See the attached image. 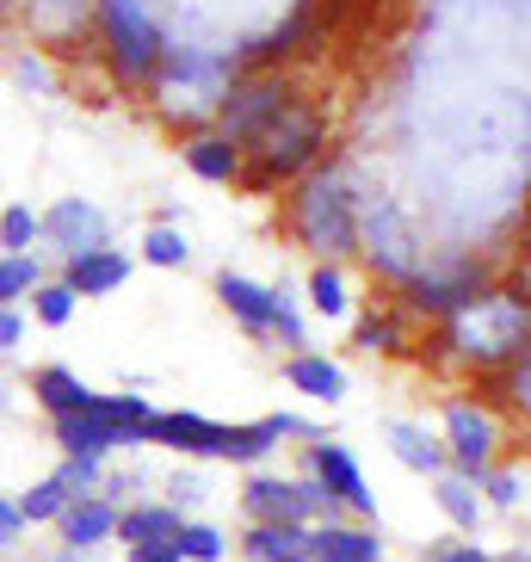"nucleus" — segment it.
<instances>
[{
  "mask_svg": "<svg viewBox=\"0 0 531 562\" xmlns=\"http://www.w3.org/2000/svg\"><path fill=\"white\" fill-rule=\"evenodd\" d=\"M291 235H297L303 248L316 254V260L340 266L359 254V199L347 192V180L334 173V167H309L297 186H291V211H284Z\"/></svg>",
  "mask_w": 531,
  "mask_h": 562,
  "instance_id": "1",
  "label": "nucleus"
},
{
  "mask_svg": "<svg viewBox=\"0 0 531 562\" xmlns=\"http://www.w3.org/2000/svg\"><path fill=\"white\" fill-rule=\"evenodd\" d=\"M321 143H328V124H321L316 112L291 105L279 124H266L248 149H241V186H248V192H272V186H284V180H303V173L316 167Z\"/></svg>",
  "mask_w": 531,
  "mask_h": 562,
  "instance_id": "2",
  "label": "nucleus"
},
{
  "mask_svg": "<svg viewBox=\"0 0 531 562\" xmlns=\"http://www.w3.org/2000/svg\"><path fill=\"white\" fill-rule=\"evenodd\" d=\"M100 13V37H105V63H112L117 87H155V68H161V32L143 0H93Z\"/></svg>",
  "mask_w": 531,
  "mask_h": 562,
  "instance_id": "3",
  "label": "nucleus"
},
{
  "mask_svg": "<svg viewBox=\"0 0 531 562\" xmlns=\"http://www.w3.org/2000/svg\"><path fill=\"white\" fill-rule=\"evenodd\" d=\"M241 513H248V526H321V519H340V507L328 501V488L309 470L303 476L248 470V482H241Z\"/></svg>",
  "mask_w": 531,
  "mask_h": 562,
  "instance_id": "4",
  "label": "nucleus"
},
{
  "mask_svg": "<svg viewBox=\"0 0 531 562\" xmlns=\"http://www.w3.org/2000/svg\"><path fill=\"white\" fill-rule=\"evenodd\" d=\"M291 105H297L291 81H279V75H235L229 93L216 100V131L229 136L235 149H248L253 136H260L266 124H279Z\"/></svg>",
  "mask_w": 531,
  "mask_h": 562,
  "instance_id": "5",
  "label": "nucleus"
},
{
  "mask_svg": "<svg viewBox=\"0 0 531 562\" xmlns=\"http://www.w3.org/2000/svg\"><path fill=\"white\" fill-rule=\"evenodd\" d=\"M303 470L328 488V501L340 507V519H377V495H371L365 470H359V458H352L347 446L309 439V446H303Z\"/></svg>",
  "mask_w": 531,
  "mask_h": 562,
  "instance_id": "6",
  "label": "nucleus"
},
{
  "mask_svg": "<svg viewBox=\"0 0 531 562\" xmlns=\"http://www.w3.org/2000/svg\"><path fill=\"white\" fill-rule=\"evenodd\" d=\"M445 463L451 470H464V476H488L495 470V446H500V427L495 414L482 408V402H445Z\"/></svg>",
  "mask_w": 531,
  "mask_h": 562,
  "instance_id": "7",
  "label": "nucleus"
},
{
  "mask_svg": "<svg viewBox=\"0 0 531 562\" xmlns=\"http://www.w3.org/2000/svg\"><path fill=\"white\" fill-rule=\"evenodd\" d=\"M359 254H365L371 272L389 279V284H408L420 272V248L408 241V229H402V216L389 211V204L359 211Z\"/></svg>",
  "mask_w": 531,
  "mask_h": 562,
  "instance_id": "8",
  "label": "nucleus"
},
{
  "mask_svg": "<svg viewBox=\"0 0 531 562\" xmlns=\"http://www.w3.org/2000/svg\"><path fill=\"white\" fill-rule=\"evenodd\" d=\"M37 223H44V248H56L63 260L93 254V248L112 241V216H105L93 199H56L50 211H37Z\"/></svg>",
  "mask_w": 531,
  "mask_h": 562,
  "instance_id": "9",
  "label": "nucleus"
},
{
  "mask_svg": "<svg viewBox=\"0 0 531 562\" xmlns=\"http://www.w3.org/2000/svg\"><path fill=\"white\" fill-rule=\"evenodd\" d=\"M402 297H408V310H427V315H464V310H476L488 291H482L476 266H451V272L420 266L415 279L402 284Z\"/></svg>",
  "mask_w": 531,
  "mask_h": 562,
  "instance_id": "10",
  "label": "nucleus"
},
{
  "mask_svg": "<svg viewBox=\"0 0 531 562\" xmlns=\"http://www.w3.org/2000/svg\"><path fill=\"white\" fill-rule=\"evenodd\" d=\"M235 63L216 50H161V68H155V87H180V93H199L216 112V100L229 93Z\"/></svg>",
  "mask_w": 531,
  "mask_h": 562,
  "instance_id": "11",
  "label": "nucleus"
},
{
  "mask_svg": "<svg viewBox=\"0 0 531 562\" xmlns=\"http://www.w3.org/2000/svg\"><path fill=\"white\" fill-rule=\"evenodd\" d=\"M149 446L173 451L180 463L223 458V420H211V414H192V408H155Z\"/></svg>",
  "mask_w": 531,
  "mask_h": 562,
  "instance_id": "12",
  "label": "nucleus"
},
{
  "mask_svg": "<svg viewBox=\"0 0 531 562\" xmlns=\"http://www.w3.org/2000/svg\"><path fill=\"white\" fill-rule=\"evenodd\" d=\"M50 439H56L63 458H100V463H112L117 451H149L136 432L105 427V420H93V414H63V420H50Z\"/></svg>",
  "mask_w": 531,
  "mask_h": 562,
  "instance_id": "13",
  "label": "nucleus"
},
{
  "mask_svg": "<svg viewBox=\"0 0 531 562\" xmlns=\"http://www.w3.org/2000/svg\"><path fill=\"white\" fill-rule=\"evenodd\" d=\"M56 538L63 550H87V557H100L105 544H117V501L105 495H75L56 519Z\"/></svg>",
  "mask_w": 531,
  "mask_h": 562,
  "instance_id": "14",
  "label": "nucleus"
},
{
  "mask_svg": "<svg viewBox=\"0 0 531 562\" xmlns=\"http://www.w3.org/2000/svg\"><path fill=\"white\" fill-rule=\"evenodd\" d=\"M131 272H136V260L124 248H93V254H75V260H63V272L56 279L75 291V297H112V291H124L131 284Z\"/></svg>",
  "mask_w": 531,
  "mask_h": 562,
  "instance_id": "15",
  "label": "nucleus"
},
{
  "mask_svg": "<svg viewBox=\"0 0 531 562\" xmlns=\"http://www.w3.org/2000/svg\"><path fill=\"white\" fill-rule=\"evenodd\" d=\"M316 562H383V531L371 519H321L309 526Z\"/></svg>",
  "mask_w": 531,
  "mask_h": 562,
  "instance_id": "16",
  "label": "nucleus"
},
{
  "mask_svg": "<svg viewBox=\"0 0 531 562\" xmlns=\"http://www.w3.org/2000/svg\"><path fill=\"white\" fill-rule=\"evenodd\" d=\"M284 383H291L297 396L321 402V408H340V402H347V371H340L328 352H316V347H303V352L284 359Z\"/></svg>",
  "mask_w": 531,
  "mask_h": 562,
  "instance_id": "17",
  "label": "nucleus"
},
{
  "mask_svg": "<svg viewBox=\"0 0 531 562\" xmlns=\"http://www.w3.org/2000/svg\"><path fill=\"white\" fill-rule=\"evenodd\" d=\"M185 526V513L173 501H124L117 507V544H173Z\"/></svg>",
  "mask_w": 531,
  "mask_h": 562,
  "instance_id": "18",
  "label": "nucleus"
},
{
  "mask_svg": "<svg viewBox=\"0 0 531 562\" xmlns=\"http://www.w3.org/2000/svg\"><path fill=\"white\" fill-rule=\"evenodd\" d=\"M216 303H223L248 334H260V340L272 334V284H260V279H248V272H229V266H223V272H216Z\"/></svg>",
  "mask_w": 531,
  "mask_h": 562,
  "instance_id": "19",
  "label": "nucleus"
},
{
  "mask_svg": "<svg viewBox=\"0 0 531 562\" xmlns=\"http://www.w3.org/2000/svg\"><path fill=\"white\" fill-rule=\"evenodd\" d=\"M25 390H32V402L50 420H63V414H87V402H93V383H81L68 364H37L32 378H25Z\"/></svg>",
  "mask_w": 531,
  "mask_h": 562,
  "instance_id": "20",
  "label": "nucleus"
},
{
  "mask_svg": "<svg viewBox=\"0 0 531 562\" xmlns=\"http://www.w3.org/2000/svg\"><path fill=\"white\" fill-rule=\"evenodd\" d=\"M180 155H185V167H192V173H199L204 186H235V180H241V149H235V143H229L223 131L185 136Z\"/></svg>",
  "mask_w": 531,
  "mask_h": 562,
  "instance_id": "21",
  "label": "nucleus"
},
{
  "mask_svg": "<svg viewBox=\"0 0 531 562\" xmlns=\"http://www.w3.org/2000/svg\"><path fill=\"white\" fill-rule=\"evenodd\" d=\"M235 550L248 562H316L309 526H248Z\"/></svg>",
  "mask_w": 531,
  "mask_h": 562,
  "instance_id": "22",
  "label": "nucleus"
},
{
  "mask_svg": "<svg viewBox=\"0 0 531 562\" xmlns=\"http://www.w3.org/2000/svg\"><path fill=\"white\" fill-rule=\"evenodd\" d=\"M389 451H396V463H408L415 476H439V470H451V463H445V439L427 432L420 420H389Z\"/></svg>",
  "mask_w": 531,
  "mask_h": 562,
  "instance_id": "23",
  "label": "nucleus"
},
{
  "mask_svg": "<svg viewBox=\"0 0 531 562\" xmlns=\"http://www.w3.org/2000/svg\"><path fill=\"white\" fill-rule=\"evenodd\" d=\"M432 501H439V513H445L457 531H476L482 526V488H476V476H464V470H439L432 476Z\"/></svg>",
  "mask_w": 531,
  "mask_h": 562,
  "instance_id": "24",
  "label": "nucleus"
},
{
  "mask_svg": "<svg viewBox=\"0 0 531 562\" xmlns=\"http://www.w3.org/2000/svg\"><path fill=\"white\" fill-rule=\"evenodd\" d=\"M303 310L321 315V322H347L352 315V291H347V272L328 260L309 266V279H303Z\"/></svg>",
  "mask_w": 531,
  "mask_h": 562,
  "instance_id": "25",
  "label": "nucleus"
},
{
  "mask_svg": "<svg viewBox=\"0 0 531 562\" xmlns=\"http://www.w3.org/2000/svg\"><path fill=\"white\" fill-rule=\"evenodd\" d=\"M44 279H50V272H44L37 254H0V310H19Z\"/></svg>",
  "mask_w": 531,
  "mask_h": 562,
  "instance_id": "26",
  "label": "nucleus"
},
{
  "mask_svg": "<svg viewBox=\"0 0 531 562\" xmlns=\"http://www.w3.org/2000/svg\"><path fill=\"white\" fill-rule=\"evenodd\" d=\"M352 347L359 352H402L408 347V315L402 310H371L359 328H352Z\"/></svg>",
  "mask_w": 531,
  "mask_h": 562,
  "instance_id": "27",
  "label": "nucleus"
},
{
  "mask_svg": "<svg viewBox=\"0 0 531 562\" xmlns=\"http://www.w3.org/2000/svg\"><path fill=\"white\" fill-rule=\"evenodd\" d=\"M136 260L161 266V272H180V266L192 260V241H185L180 223H149V229H143V248H136Z\"/></svg>",
  "mask_w": 531,
  "mask_h": 562,
  "instance_id": "28",
  "label": "nucleus"
},
{
  "mask_svg": "<svg viewBox=\"0 0 531 562\" xmlns=\"http://www.w3.org/2000/svg\"><path fill=\"white\" fill-rule=\"evenodd\" d=\"M266 340H279L284 352H303V347H309L303 297H297V291H284V284H272V334H266Z\"/></svg>",
  "mask_w": 531,
  "mask_h": 562,
  "instance_id": "29",
  "label": "nucleus"
},
{
  "mask_svg": "<svg viewBox=\"0 0 531 562\" xmlns=\"http://www.w3.org/2000/svg\"><path fill=\"white\" fill-rule=\"evenodd\" d=\"M37 241H44V223L32 204H0V254H37Z\"/></svg>",
  "mask_w": 531,
  "mask_h": 562,
  "instance_id": "30",
  "label": "nucleus"
},
{
  "mask_svg": "<svg viewBox=\"0 0 531 562\" xmlns=\"http://www.w3.org/2000/svg\"><path fill=\"white\" fill-rule=\"evenodd\" d=\"M25 303H32V322H37V328H68V322H75V310H81V297H75L63 279H44Z\"/></svg>",
  "mask_w": 531,
  "mask_h": 562,
  "instance_id": "31",
  "label": "nucleus"
},
{
  "mask_svg": "<svg viewBox=\"0 0 531 562\" xmlns=\"http://www.w3.org/2000/svg\"><path fill=\"white\" fill-rule=\"evenodd\" d=\"M13 501H19V513H25V526H56V519H63V507L75 495H68L56 476H37L32 488H25V495H13Z\"/></svg>",
  "mask_w": 531,
  "mask_h": 562,
  "instance_id": "32",
  "label": "nucleus"
},
{
  "mask_svg": "<svg viewBox=\"0 0 531 562\" xmlns=\"http://www.w3.org/2000/svg\"><path fill=\"white\" fill-rule=\"evenodd\" d=\"M173 544H180L185 562H223V557H229V538H223L216 526H204V519H185Z\"/></svg>",
  "mask_w": 531,
  "mask_h": 562,
  "instance_id": "33",
  "label": "nucleus"
},
{
  "mask_svg": "<svg viewBox=\"0 0 531 562\" xmlns=\"http://www.w3.org/2000/svg\"><path fill=\"white\" fill-rule=\"evenodd\" d=\"M56 482H63L68 495H100V482H105V463L100 458H63L50 470Z\"/></svg>",
  "mask_w": 531,
  "mask_h": 562,
  "instance_id": "34",
  "label": "nucleus"
},
{
  "mask_svg": "<svg viewBox=\"0 0 531 562\" xmlns=\"http://www.w3.org/2000/svg\"><path fill=\"white\" fill-rule=\"evenodd\" d=\"M13 81L19 87H37V93H50L56 75H50V63H44V50H19L13 56Z\"/></svg>",
  "mask_w": 531,
  "mask_h": 562,
  "instance_id": "35",
  "label": "nucleus"
},
{
  "mask_svg": "<svg viewBox=\"0 0 531 562\" xmlns=\"http://www.w3.org/2000/svg\"><path fill=\"white\" fill-rule=\"evenodd\" d=\"M476 488L488 495V507H519V476H513V470H488Z\"/></svg>",
  "mask_w": 531,
  "mask_h": 562,
  "instance_id": "36",
  "label": "nucleus"
},
{
  "mask_svg": "<svg viewBox=\"0 0 531 562\" xmlns=\"http://www.w3.org/2000/svg\"><path fill=\"white\" fill-rule=\"evenodd\" d=\"M167 501H173V507H199V501H204V482L199 476H192V470H173V476H167Z\"/></svg>",
  "mask_w": 531,
  "mask_h": 562,
  "instance_id": "37",
  "label": "nucleus"
},
{
  "mask_svg": "<svg viewBox=\"0 0 531 562\" xmlns=\"http://www.w3.org/2000/svg\"><path fill=\"white\" fill-rule=\"evenodd\" d=\"M25 538V513H19L13 495H0V550H13Z\"/></svg>",
  "mask_w": 531,
  "mask_h": 562,
  "instance_id": "38",
  "label": "nucleus"
},
{
  "mask_svg": "<svg viewBox=\"0 0 531 562\" xmlns=\"http://www.w3.org/2000/svg\"><path fill=\"white\" fill-rule=\"evenodd\" d=\"M25 347V315L19 310H0V359H13Z\"/></svg>",
  "mask_w": 531,
  "mask_h": 562,
  "instance_id": "39",
  "label": "nucleus"
},
{
  "mask_svg": "<svg viewBox=\"0 0 531 562\" xmlns=\"http://www.w3.org/2000/svg\"><path fill=\"white\" fill-rule=\"evenodd\" d=\"M427 562H495V557H488L482 544H432Z\"/></svg>",
  "mask_w": 531,
  "mask_h": 562,
  "instance_id": "40",
  "label": "nucleus"
},
{
  "mask_svg": "<svg viewBox=\"0 0 531 562\" xmlns=\"http://www.w3.org/2000/svg\"><path fill=\"white\" fill-rule=\"evenodd\" d=\"M124 562H185V557H180V544H131Z\"/></svg>",
  "mask_w": 531,
  "mask_h": 562,
  "instance_id": "41",
  "label": "nucleus"
},
{
  "mask_svg": "<svg viewBox=\"0 0 531 562\" xmlns=\"http://www.w3.org/2000/svg\"><path fill=\"white\" fill-rule=\"evenodd\" d=\"M513 396H519V402H531V347L513 359Z\"/></svg>",
  "mask_w": 531,
  "mask_h": 562,
  "instance_id": "42",
  "label": "nucleus"
},
{
  "mask_svg": "<svg viewBox=\"0 0 531 562\" xmlns=\"http://www.w3.org/2000/svg\"><path fill=\"white\" fill-rule=\"evenodd\" d=\"M50 562H93V557H87V550H56Z\"/></svg>",
  "mask_w": 531,
  "mask_h": 562,
  "instance_id": "43",
  "label": "nucleus"
},
{
  "mask_svg": "<svg viewBox=\"0 0 531 562\" xmlns=\"http://www.w3.org/2000/svg\"><path fill=\"white\" fill-rule=\"evenodd\" d=\"M495 562H531V557H526V550H513V557H495Z\"/></svg>",
  "mask_w": 531,
  "mask_h": 562,
  "instance_id": "44",
  "label": "nucleus"
},
{
  "mask_svg": "<svg viewBox=\"0 0 531 562\" xmlns=\"http://www.w3.org/2000/svg\"><path fill=\"white\" fill-rule=\"evenodd\" d=\"M7 13H13V0H0V19H7Z\"/></svg>",
  "mask_w": 531,
  "mask_h": 562,
  "instance_id": "45",
  "label": "nucleus"
},
{
  "mask_svg": "<svg viewBox=\"0 0 531 562\" xmlns=\"http://www.w3.org/2000/svg\"><path fill=\"white\" fill-rule=\"evenodd\" d=\"M0 408H7V378H0Z\"/></svg>",
  "mask_w": 531,
  "mask_h": 562,
  "instance_id": "46",
  "label": "nucleus"
}]
</instances>
